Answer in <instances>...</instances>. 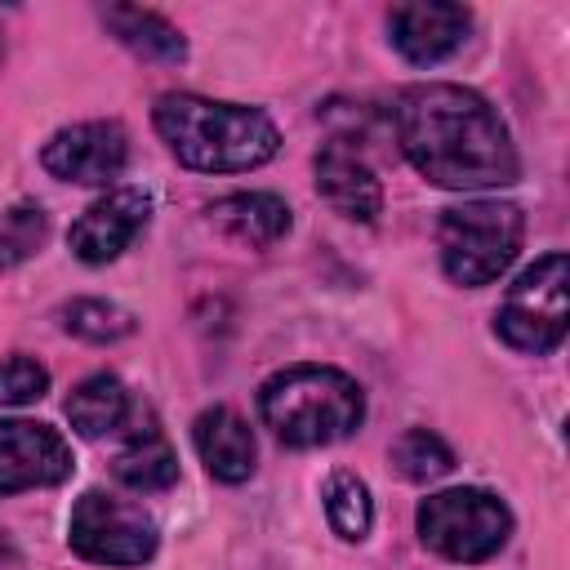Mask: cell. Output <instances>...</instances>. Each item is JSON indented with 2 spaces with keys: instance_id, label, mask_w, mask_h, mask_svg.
I'll return each instance as SVG.
<instances>
[{
  "instance_id": "obj_1",
  "label": "cell",
  "mask_w": 570,
  "mask_h": 570,
  "mask_svg": "<svg viewBox=\"0 0 570 570\" xmlns=\"http://www.w3.org/2000/svg\"><path fill=\"white\" fill-rule=\"evenodd\" d=\"M396 138L405 160L436 187L476 191L517 183V147L503 116L468 85L428 80L396 98Z\"/></svg>"
},
{
  "instance_id": "obj_2",
  "label": "cell",
  "mask_w": 570,
  "mask_h": 570,
  "mask_svg": "<svg viewBox=\"0 0 570 570\" xmlns=\"http://www.w3.org/2000/svg\"><path fill=\"white\" fill-rule=\"evenodd\" d=\"M160 138L187 169L205 174H240L258 169L276 156L281 134L258 107L214 102L200 94H160L151 111Z\"/></svg>"
},
{
  "instance_id": "obj_3",
  "label": "cell",
  "mask_w": 570,
  "mask_h": 570,
  "mask_svg": "<svg viewBox=\"0 0 570 570\" xmlns=\"http://www.w3.org/2000/svg\"><path fill=\"white\" fill-rule=\"evenodd\" d=\"M258 414L276 441L316 450L352 436L365 419V392L334 365H285L258 387Z\"/></svg>"
},
{
  "instance_id": "obj_4",
  "label": "cell",
  "mask_w": 570,
  "mask_h": 570,
  "mask_svg": "<svg viewBox=\"0 0 570 570\" xmlns=\"http://www.w3.org/2000/svg\"><path fill=\"white\" fill-rule=\"evenodd\" d=\"M525 236V218L508 200H463L441 209L436 245L441 267L454 285H490L508 272Z\"/></svg>"
},
{
  "instance_id": "obj_5",
  "label": "cell",
  "mask_w": 570,
  "mask_h": 570,
  "mask_svg": "<svg viewBox=\"0 0 570 570\" xmlns=\"http://www.w3.org/2000/svg\"><path fill=\"white\" fill-rule=\"evenodd\" d=\"M414 525H419V539L432 552H441L445 561L476 566V561H490L508 543L512 512L499 494L476 490V485H459V490L428 494L414 512Z\"/></svg>"
},
{
  "instance_id": "obj_6",
  "label": "cell",
  "mask_w": 570,
  "mask_h": 570,
  "mask_svg": "<svg viewBox=\"0 0 570 570\" xmlns=\"http://www.w3.org/2000/svg\"><path fill=\"white\" fill-rule=\"evenodd\" d=\"M566 254H543L539 263H530L503 294L499 312H494V334L530 356H543L552 347H561L566 338Z\"/></svg>"
},
{
  "instance_id": "obj_7",
  "label": "cell",
  "mask_w": 570,
  "mask_h": 570,
  "mask_svg": "<svg viewBox=\"0 0 570 570\" xmlns=\"http://www.w3.org/2000/svg\"><path fill=\"white\" fill-rule=\"evenodd\" d=\"M67 539L94 566H142L156 557V543H160L151 512L107 490H85L76 499Z\"/></svg>"
},
{
  "instance_id": "obj_8",
  "label": "cell",
  "mask_w": 570,
  "mask_h": 570,
  "mask_svg": "<svg viewBox=\"0 0 570 570\" xmlns=\"http://www.w3.org/2000/svg\"><path fill=\"white\" fill-rule=\"evenodd\" d=\"M76 468L58 428L36 419H0V499L36 485H58Z\"/></svg>"
},
{
  "instance_id": "obj_9",
  "label": "cell",
  "mask_w": 570,
  "mask_h": 570,
  "mask_svg": "<svg viewBox=\"0 0 570 570\" xmlns=\"http://www.w3.org/2000/svg\"><path fill=\"white\" fill-rule=\"evenodd\" d=\"M125 160H129V134L116 120H80V125H67L40 151V165L53 178L85 183V187H98V183L120 178Z\"/></svg>"
},
{
  "instance_id": "obj_10",
  "label": "cell",
  "mask_w": 570,
  "mask_h": 570,
  "mask_svg": "<svg viewBox=\"0 0 570 570\" xmlns=\"http://www.w3.org/2000/svg\"><path fill=\"white\" fill-rule=\"evenodd\" d=\"M151 218V196L138 187H111L107 196H98L67 232V245L80 263L98 267L111 263L116 254H125L134 245V236L147 227Z\"/></svg>"
},
{
  "instance_id": "obj_11",
  "label": "cell",
  "mask_w": 570,
  "mask_h": 570,
  "mask_svg": "<svg viewBox=\"0 0 570 570\" xmlns=\"http://www.w3.org/2000/svg\"><path fill=\"white\" fill-rule=\"evenodd\" d=\"M468 27H472V13L463 4H396L387 13L392 45L419 67L450 58L463 45Z\"/></svg>"
},
{
  "instance_id": "obj_12",
  "label": "cell",
  "mask_w": 570,
  "mask_h": 570,
  "mask_svg": "<svg viewBox=\"0 0 570 570\" xmlns=\"http://www.w3.org/2000/svg\"><path fill=\"white\" fill-rule=\"evenodd\" d=\"M316 191L325 196V205L352 223H374L383 214V187L374 178V169L347 151L343 142H330L316 151Z\"/></svg>"
},
{
  "instance_id": "obj_13",
  "label": "cell",
  "mask_w": 570,
  "mask_h": 570,
  "mask_svg": "<svg viewBox=\"0 0 570 570\" xmlns=\"http://www.w3.org/2000/svg\"><path fill=\"white\" fill-rule=\"evenodd\" d=\"M191 441H196V454H200V463H205V472L214 481H227V485L249 481L258 445H254L249 423L232 405H214V410L196 414Z\"/></svg>"
},
{
  "instance_id": "obj_14",
  "label": "cell",
  "mask_w": 570,
  "mask_h": 570,
  "mask_svg": "<svg viewBox=\"0 0 570 570\" xmlns=\"http://www.w3.org/2000/svg\"><path fill=\"white\" fill-rule=\"evenodd\" d=\"M209 223L249 249H267L289 232V205L272 191H236L209 205Z\"/></svg>"
},
{
  "instance_id": "obj_15",
  "label": "cell",
  "mask_w": 570,
  "mask_h": 570,
  "mask_svg": "<svg viewBox=\"0 0 570 570\" xmlns=\"http://www.w3.org/2000/svg\"><path fill=\"white\" fill-rule=\"evenodd\" d=\"M111 472H116L120 485H129L138 494H156V490H169L178 481V454H174V445L160 428H138L120 445Z\"/></svg>"
},
{
  "instance_id": "obj_16",
  "label": "cell",
  "mask_w": 570,
  "mask_h": 570,
  "mask_svg": "<svg viewBox=\"0 0 570 570\" xmlns=\"http://www.w3.org/2000/svg\"><path fill=\"white\" fill-rule=\"evenodd\" d=\"M102 22L111 27V36H116L125 49H134V53L147 58V62H183V58H187V40L178 36V27L165 22V18L151 13V9L111 4V9L102 13Z\"/></svg>"
},
{
  "instance_id": "obj_17",
  "label": "cell",
  "mask_w": 570,
  "mask_h": 570,
  "mask_svg": "<svg viewBox=\"0 0 570 570\" xmlns=\"http://www.w3.org/2000/svg\"><path fill=\"white\" fill-rule=\"evenodd\" d=\"M67 419L80 436H107L129 419V392L116 374H89L67 396Z\"/></svg>"
},
{
  "instance_id": "obj_18",
  "label": "cell",
  "mask_w": 570,
  "mask_h": 570,
  "mask_svg": "<svg viewBox=\"0 0 570 570\" xmlns=\"http://www.w3.org/2000/svg\"><path fill=\"white\" fill-rule=\"evenodd\" d=\"M325 517L334 525V534L343 539H365L370 521H374V503H370V485L356 472H330L325 481Z\"/></svg>"
},
{
  "instance_id": "obj_19",
  "label": "cell",
  "mask_w": 570,
  "mask_h": 570,
  "mask_svg": "<svg viewBox=\"0 0 570 570\" xmlns=\"http://www.w3.org/2000/svg\"><path fill=\"white\" fill-rule=\"evenodd\" d=\"M392 468L405 476V481H436L454 468V450L428 432V428H410L392 441Z\"/></svg>"
},
{
  "instance_id": "obj_20",
  "label": "cell",
  "mask_w": 570,
  "mask_h": 570,
  "mask_svg": "<svg viewBox=\"0 0 570 570\" xmlns=\"http://www.w3.org/2000/svg\"><path fill=\"white\" fill-rule=\"evenodd\" d=\"M62 330L85 343H116V338L134 334V312H125L120 303H107V298H76L62 307Z\"/></svg>"
},
{
  "instance_id": "obj_21",
  "label": "cell",
  "mask_w": 570,
  "mask_h": 570,
  "mask_svg": "<svg viewBox=\"0 0 570 570\" xmlns=\"http://www.w3.org/2000/svg\"><path fill=\"white\" fill-rule=\"evenodd\" d=\"M45 236H49V218L40 205L22 200V205L0 209V272L27 263L45 245Z\"/></svg>"
},
{
  "instance_id": "obj_22",
  "label": "cell",
  "mask_w": 570,
  "mask_h": 570,
  "mask_svg": "<svg viewBox=\"0 0 570 570\" xmlns=\"http://www.w3.org/2000/svg\"><path fill=\"white\" fill-rule=\"evenodd\" d=\"M49 392V370L22 352L0 361V405H31Z\"/></svg>"
},
{
  "instance_id": "obj_23",
  "label": "cell",
  "mask_w": 570,
  "mask_h": 570,
  "mask_svg": "<svg viewBox=\"0 0 570 570\" xmlns=\"http://www.w3.org/2000/svg\"><path fill=\"white\" fill-rule=\"evenodd\" d=\"M4 557H9V543H4V534H0V561H4Z\"/></svg>"
}]
</instances>
